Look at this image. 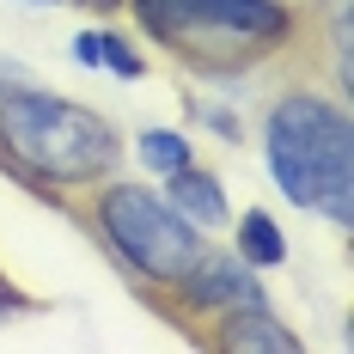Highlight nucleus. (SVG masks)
Masks as SVG:
<instances>
[{"instance_id": "1", "label": "nucleus", "mask_w": 354, "mask_h": 354, "mask_svg": "<svg viewBox=\"0 0 354 354\" xmlns=\"http://www.w3.org/2000/svg\"><path fill=\"white\" fill-rule=\"evenodd\" d=\"M269 171L299 208L354 220V141L348 116L312 92H293L269 116Z\"/></svg>"}, {"instance_id": "2", "label": "nucleus", "mask_w": 354, "mask_h": 354, "mask_svg": "<svg viewBox=\"0 0 354 354\" xmlns=\"http://www.w3.org/2000/svg\"><path fill=\"white\" fill-rule=\"evenodd\" d=\"M0 141L25 171L55 177V183H86L104 165H116V129L104 116L68 98H43V92L0 104Z\"/></svg>"}, {"instance_id": "3", "label": "nucleus", "mask_w": 354, "mask_h": 354, "mask_svg": "<svg viewBox=\"0 0 354 354\" xmlns=\"http://www.w3.org/2000/svg\"><path fill=\"white\" fill-rule=\"evenodd\" d=\"M98 214H104V232L116 239V250H122L135 269L159 275V281H183V269L202 257L189 220L177 208H165V202H159L153 189H141V183H116Z\"/></svg>"}, {"instance_id": "4", "label": "nucleus", "mask_w": 354, "mask_h": 354, "mask_svg": "<svg viewBox=\"0 0 354 354\" xmlns=\"http://www.w3.org/2000/svg\"><path fill=\"white\" fill-rule=\"evenodd\" d=\"M147 19V31L165 37V43H196V37H239V43H257V37L281 31V6L275 0H135Z\"/></svg>"}, {"instance_id": "5", "label": "nucleus", "mask_w": 354, "mask_h": 354, "mask_svg": "<svg viewBox=\"0 0 354 354\" xmlns=\"http://www.w3.org/2000/svg\"><path fill=\"white\" fill-rule=\"evenodd\" d=\"M183 287H189V299L196 306H257L263 299V287L250 275V263H232V257H196L189 269H183Z\"/></svg>"}, {"instance_id": "6", "label": "nucleus", "mask_w": 354, "mask_h": 354, "mask_svg": "<svg viewBox=\"0 0 354 354\" xmlns=\"http://www.w3.org/2000/svg\"><path fill=\"white\" fill-rule=\"evenodd\" d=\"M220 348H275V354H293L299 348V336H293V330H281V324L269 318V306H263V299H257V306H239V312H232V318L220 324Z\"/></svg>"}, {"instance_id": "7", "label": "nucleus", "mask_w": 354, "mask_h": 354, "mask_svg": "<svg viewBox=\"0 0 354 354\" xmlns=\"http://www.w3.org/2000/svg\"><path fill=\"white\" fill-rule=\"evenodd\" d=\"M171 208L189 214V220H202V226H220V220H226V196H220V183H214L208 171L177 165L171 171Z\"/></svg>"}, {"instance_id": "8", "label": "nucleus", "mask_w": 354, "mask_h": 354, "mask_svg": "<svg viewBox=\"0 0 354 354\" xmlns=\"http://www.w3.org/2000/svg\"><path fill=\"white\" fill-rule=\"evenodd\" d=\"M239 250H245V263H263V269L287 263V239H281V226L269 214H250L245 226H239Z\"/></svg>"}, {"instance_id": "9", "label": "nucleus", "mask_w": 354, "mask_h": 354, "mask_svg": "<svg viewBox=\"0 0 354 354\" xmlns=\"http://www.w3.org/2000/svg\"><path fill=\"white\" fill-rule=\"evenodd\" d=\"M141 159L153 165V171L171 177L177 165H189V147H183V135H165V129H153V135L141 141Z\"/></svg>"}, {"instance_id": "10", "label": "nucleus", "mask_w": 354, "mask_h": 354, "mask_svg": "<svg viewBox=\"0 0 354 354\" xmlns=\"http://www.w3.org/2000/svg\"><path fill=\"white\" fill-rule=\"evenodd\" d=\"M98 62H110L122 80H141V73H147V68H141V55H135L122 37H98Z\"/></svg>"}, {"instance_id": "11", "label": "nucleus", "mask_w": 354, "mask_h": 354, "mask_svg": "<svg viewBox=\"0 0 354 354\" xmlns=\"http://www.w3.org/2000/svg\"><path fill=\"white\" fill-rule=\"evenodd\" d=\"M12 312H25V299H19L6 281H0V318H12Z\"/></svg>"}, {"instance_id": "12", "label": "nucleus", "mask_w": 354, "mask_h": 354, "mask_svg": "<svg viewBox=\"0 0 354 354\" xmlns=\"http://www.w3.org/2000/svg\"><path fill=\"white\" fill-rule=\"evenodd\" d=\"M92 6H116V0H92Z\"/></svg>"}]
</instances>
